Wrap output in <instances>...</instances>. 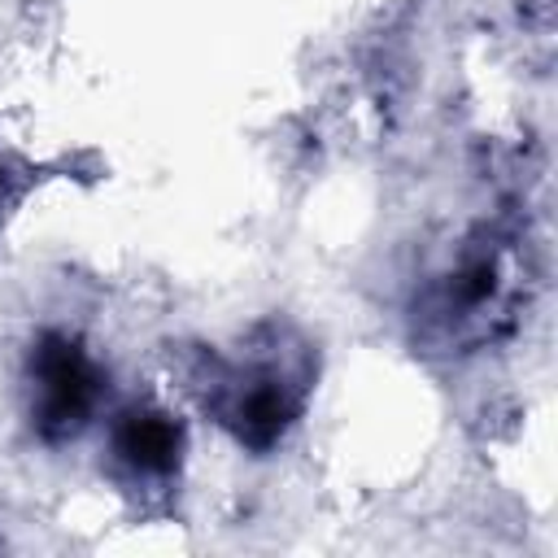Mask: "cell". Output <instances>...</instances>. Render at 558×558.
Masks as SVG:
<instances>
[{
  "label": "cell",
  "instance_id": "277c9868",
  "mask_svg": "<svg viewBox=\"0 0 558 558\" xmlns=\"http://www.w3.org/2000/svg\"><path fill=\"white\" fill-rule=\"evenodd\" d=\"M0 201H4V166H0Z\"/></svg>",
  "mask_w": 558,
  "mask_h": 558
},
{
  "label": "cell",
  "instance_id": "6da1fadb",
  "mask_svg": "<svg viewBox=\"0 0 558 558\" xmlns=\"http://www.w3.org/2000/svg\"><path fill=\"white\" fill-rule=\"evenodd\" d=\"M266 353L248 357H209V384L201 392L205 410L253 453H266L283 440V432L301 418L310 397V357L305 349H288L283 336L262 344Z\"/></svg>",
  "mask_w": 558,
  "mask_h": 558
},
{
  "label": "cell",
  "instance_id": "7a4b0ae2",
  "mask_svg": "<svg viewBox=\"0 0 558 558\" xmlns=\"http://www.w3.org/2000/svg\"><path fill=\"white\" fill-rule=\"evenodd\" d=\"M109 375L70 331H39L26 353V418L44 445L83 436L105 401Z\"/></svg>",
  "mask_w": 558,
  "mask_h": 558
},
{
  "label": "cell",
  "instance_id": "3957f363",
  "mask_svg": "<svg viewBox=\"0 0 558 558\" xmlns=\"http://www.w3.org/2000/svg\"><path fill=\"white\" fill-rule=\"evenodd\" d=\"M109 449L131 480L166 484L179 475L187 432H183V418L161 405H131L118 414V423L109 432Z\"/></svg>",
  "mask_w": 558,
  "mask_h": 558
}]
</instances>
